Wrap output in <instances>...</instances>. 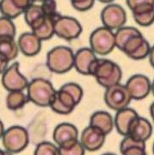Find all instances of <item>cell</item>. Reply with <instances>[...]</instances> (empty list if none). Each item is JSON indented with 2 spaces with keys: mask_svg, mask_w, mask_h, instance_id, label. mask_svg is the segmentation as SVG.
<instances>
[{
  "mask_svg": "<svg viewBox=\"0 0 154 155\" xmlns=\"http://www.w3.org/2000/svg\"><path fill=\"white\" fill-rule=\"evenodd\" d=\"M90 75L94 76L97 82L104 88L120 83L123 72L117 64L104 58H96L91 68Z\"/></svg>",
  "mask_w": 154,
  "mask_h": 155,
  "instance_id": "1",
  "label": "cell"
},
{
  "mask_svg": "<svg viewBox=\"0 0 154 155\" xmlns=\"http://www.w3.org/2000/svg\"><path fill=\"white\" fill-rule=\"evenodd\" d=\"M75 54L70 47L56 46L48 52L46 65L48 69L56 74H64L74 67Z\"/></svg>",
  "mask_w": 154,
  "mask_h": 155,
  "instance_id": "2",
  "label": "cell"
},
{
  "mask_svg": "<svg viewBox=\"0 0 154 155\" xmlns=\"http://www.w3.org/2000/svg\"><path fill=\"white\" fill-rule=\"evenodd\" d=\"M27 88L30 101L40 107L50 106L57 92L52 83L43 78L32 80Z\"/></svg>",
  "mask_w": 154,
  "mask_h": 155,
  "instance_id": "3",
  "label": "cell"
},
{
  "mask_svg": "<svg viewBox=\"0 0 154 155\" xmlns=\"http://www.w3.org/2000/svg\"><path fill=\"white\" fill-rule=\"evenodd\" d=\"M29 135L21 126H12L6 130L2 136V143L8 153H17L28 145Z\"/></svg>",
  "mask_w": 154,
  "mask_h": 155,
  "instance_id": "4",
  "label": "cell"
},
{
  "mask_svg": "<svg viewBox=\"0 0 154 155\" xmlns=\"http://www.w3.org/2000/svg\"><path fill=\"white\" fill-rule=\"evenodd\" d=\"M90 46L95 53L107 55L116 47V38L113 30L106 27L95 29L90 36Z\"/></svg>",
  "mask_w": 154,
  "mask_h": 155,
  "instance_id": "5",
  "label": "cell"
},
{
  "mask_svg": "<svg viewBox=\"0 0 154 155\" xmlns=\"http://www.w3.org/2000/svg\"><path fill=\"white\" fill-rule=\"evenodd\" d=\"M104 102L106 105L114 110H120L127 108L133 100L126 85L117 83L105 88Z\"/></svg>",
  "mask_w": 154,
  "mask_h": 155,
  "instance_id": "6",
  "label": "cell"
},
{
  "mask_svg": "<svg viewBox=\"0 0 154 155\" xmlns=\"http://www.w3.org/2000/svg\"><path fill=\"white\" fill-rule=\"evenodd\" d=\"M55 35L65 40H73L79 38L82 27L74 17L59 15L54 21Z\"/></svg>",
  "mask_w": 154,
  "mask_h": 155,
  "instance_id": "7",
  "label": "cell"
},
{
  "mask_svg": "<svg viewBox=\"0 0 154 155\" xmlns=\"http://www.w3.org/2000/svg\"><path fill=\"white\" fill-rule=\"evenodd\" d=\"M101 21L103 25L110 29H118L126 23L127 13L121 5L109 4L101 12Z\"/></svg>",
  "mask_w": 154,
  "mask_h": 155,
  "instance_id": "8",
  "label": "cell"
},
{
  "mask_svg": "<svg viewBox=\"0 0 154 155\" xmlns=\"http://www.w3.org/2000/svg\"><path fill=\"white\" fill-rule=\"evenodd\" d=\"M2 84L6 90L23 91L28 86V81L20 72L19 63H14L7 68L2 75Z\"/></svg>",
  "mask_w": 154,
  "mask_h": 155,
  "instance_id": "9",
  "label": "cell"
},
{
  "mask_svg": "<svg viewBox=\"0 0 154 155\" xmlns=\"http://www.w3.org/2000/svg\"><path fill=\"white\" fill-rule=\"evenodd\" d=\"M151 46L142 34L131 37L123 45L122 51L134 60H141L149 56Z\"/></svg>",
  "mask_w": 154,
  "mask_h": 155,
  "instance_id": "10",
  "label": "cell"
},
{
  "mask_svg": "<svg viewBox=\"0 0 154 155\" xmlns=\"http://www.w3.org/2000/svg\"><path fill=\"white\" fill-rule=\"evenodd\" d=\"M78 105L74 96L70 92L61 87L56 92L54 99L51 103L50 107L55 112L61 115H68L71 113Z\"/></svg>",
  "mask_w": 154,
  "mask_h": 155,
  "instance_id": "11",
  "label": "cell"
},
{
  "mask_svg": "<svg viewBox=\"0 0 154 155\" xmlns=\"http://www.w3.org/2000/svg\"><path fill=\"white\" fill-rule=\"evenodd\" d=\"M106 135L99 128L89 125L80 135V142L86 150L94 152L100 149L104 145Z\"/></svg>",
  "mask_w": 154,
  "mask_h": 155,
  "instance_id": "12",
  "label": "cell"
},
{
  "mask_svg": "<svg viewBox=\"0 0 154 155\" xmlns=\"http://www.w3.org/2000/svg\"><path fill=\"white\" fill-rule=\"evenodd\" d=\"M126 87L133 100H140L145 99L149 94L152 89V84L149 78L144 75H134L129 78Z\"/></svg>",
  "mask_w": 154,
  "mask_h": 155,
  "instance_id": "13",
  "label": "cell"
},
{
  "mask_svg": "<svg viewBox=\"0 0 154 155\" xmlns=\"http://www.w3.org/2000/svg\"><path fill=\"white\" fill-rule=\"evenodd\" d=\"M97 57L91 48H81L75 54L74 67L80 74L90 75L91 68Z\"/></svg>",
  "mask_w": 154,
  "mask_h": 155,
  "instance_id": "14",
  "label": "cell"
},
{
  "mask_svg": "<svg viewBox=\"0 0 154 155\" xmlns=\"http://www.w3.org/2000/svg\"><path fill=\"white\" fill-rule=\"evenodd\" d=\"M41 41L40 38L33 32L24 33L18 39V46L20 51L28 57H34L40 53L41 50Z\"/></svg>",
  "mask_w": 154,
  "mask_h": 155,
  "instance_id": "15",
  "label": "cell"
},
{
  "mask_svg": "<svg viewBox=\"0 0 154 155\" xmlns=\"http://www.w3.org/2000/svg\"><path fill=\"white\" fill-rule=\"evenodd\" d=\"M152 134V125L146 118L137 117L129 128V135L137 140L146 141Z\"/></svg>",
  "mask_w": 154,
  "mask_h": 155,
  "instance_id": "16",
  "label": "cell"
},
{
  "mask_svg": "<svg viewBox=\"0 0 154 155\" xmlns=\"http://www.w3.org/2000/svg\"><path fill=\"white\" fill-rule=\"evenodd\" d=\"M139 117L136 110L131 108H124L123 110H117L114 119L115 127L120 135L126 136L129 135V128L134 120Z\"/></svg>",
  "mask_w": 154,
  "mask_h": 155,
  "instance_id": "17",
  "label": "cell"
},
{
  "mask_svg": "<svg viewBox=\"0 0 154 155\" xmlns=\"http://www.w3.org/2000/svg\"><path fill=\"white\" fill-rule=\"evenodd\" d=\"M131 10L134 20L139 26L149 27L154 23V4L138 5Z\"/></svg>",
  "mask_w": 154,
  "mask_h": 155,
  "instance_id": "18",
  "label": "cell"
},
{
  "mask_svg": "<svg viewBox=\"0 0 154 155\" xmlns=\"http://www.w3.org/2000/svg\"><path fill=\"white\" fill-rule=\"evenodd\" d=\"M79 132L75 125L69 123H64L57 125L53 131V140L57 146L65 141L73 139H78Z\"/></svg>",
  "mask_w": 154,
  "mask_h": 155,
  "instance_id": "19",
  "label": "cell"
},
{
  "mask_svg": "<svg viewBox=\"0 0 154 155\" xmlns=\"http://www.w3.org/2000/svg\"><path fill=\"white\" fill-rule=\"evenodd\" d=\"M90 125L99 128L105 135H109L115 127V123L112 116L109 112L100 110L91 116Z\"/></svg>",
  "mask_w": 154,
  "mask_h": 155,
  "instance_id": "20",
  "label": "cell"
},
{
  "mask_svg": "<svg viewBox=\"0 0 154 155\" xmlns=\"http://www.w3.org/2000/svg\"><path fill=\"white\" fill-rule=\"evenodd\" d=\"M120 152L125 155H144L146 154V141L137 140L126 135L121 142Z\"/></svg>",
  "mask_w": 154,
  "mask_h": 155,
  "instance_id": "21",
  "label": "cell"
},
{
  "mask_svg": "<svg viewBox=\"0 0 154 155\" xmlns=\"http://www.w3.org/2000/svg\"><path fill=\"white\" fill-rule=\"evenodd\" d=\"M58 15H59V14L56 15V16H47L46 15L38 25L34 27L31 30L35 35H37L42 41L43 40H50L51 38L55 35L54 21L55 19Z\"/></svg>",
  "mask_w": 154,
  "mask_h": 155,
  "instance_id": "22",
  "label": "cell"
},
{
  "mask_svg": "<svg viewBox=\"0 0 154 155\" xmlns=\"http://www.w3.org/2000/svg\"><path fill=\"white\" fill-rule=\"evenodd\" d=\"M18 43L15 42L14 37L1 36L0 37V54L5 56L9 60L12 61L17 58L19 54Z\"/></svg>",
  "mask_w": 154,
  "mask_h": 155,
  "instance_id": "23",
  "label": "cell"
},
{
  "mask_svg": "<svg viewBox=\"0 0 154 155\" xmlns=\"http://www.w3.org/2000/svg\"><path fill=\"white\" fill-rule=\"evenodd\" d=\"M29 98L23 91H11L6 97V105L9 110L21 109L29 102Z\"/></svg>",
  "mask_w": 154,
  "mask_h": 155,
  "instance_id": "24",
  "label": "cell"
},
{
  "mask_svg": "<svg viewBox=\"0 0 154 155\" xmlns=\"http://www.w3.org/2000/svg\"><path fill=\"white\" fill-rule=\"evenodd\" d=\"M45 17L41 5H32L24 11V19L30 28H34Z\"/></svg>",
  "mask_w": 154,
  "mask_h": 155,
  "instance_id": "25",
  "label": "cell"
},
{
  "mask_svg": "<svg viewBox=\"0 0 154 155\" xmlns=\"http://www.w3.org/2000/svg\"><path fill=\"white\" fill-rule=\"evenodd\" d=\"M141 34L139 29L134 27H122L115 33L116 38V47L122 51L123 45L128 40L134 35Z\"/></svg>",
  "mask_w": 154,
  "mask_h": 155,
  "instance_id": "26",
  "label": "cell"
},
{
  "mask_svg": "<svg viewBox=\"0 0 154 155\" xmlns=\"http://www.w3.org/2000/svg\"><path fill=\"white\" fill-rule=\"evenodd\" d=\"M59 153L61 155H82L86 149L78 139H73L65 141L58 146Z\"/></svg>",
  "mask_w": 154,
  "mask_h": 155,
  "instance_id": "27",
  "label": "cell"
},
{
  "mask_svg": "<svg viewBox=\"0 0 154 155\" xmlns=\"http://www.w3.org/2000/svg\"><path fill=\"white\" fill-rule=\"evenodd\" d=\"M0 12L4 16L10 19H15L23 12L15 7L11 0H1L0 1Z\"/></svg>",
  "mask_w": 154,
  "mask_h": 155,
  "instance_id": "28",
  "label": "cell"
},
{
  "mask_svg": "<svg viewBox=\"0 0 154 155\" xmlns=\"http://www.w3.org/2000/svg\"><path fill=\"white\" fill-rule=\"evenodd\" d=\"M1 36H15V27L10 18L6 16L0 17V37Z\"/></svg>",
  "mask_w": 154,
  "mask_h": 155,
  "instance_id": "29",
  "label": "cell"
},
{
  "mask_svg": "<svg viewBox=\"0 0 154 155\" xmlns=\"http://www.w3.org/2000/svg\"><path fill=\"white\" fill-rule=\"evenodd\" d=\"M34 154L44 155V154H60L58 146L54 145L51 142L44 141L38 144L34 151Z\"/></svg>",
  "mask_w": 154,
  "mask_h": 155,
  "instance_id": "30",
  "label": "cell"
},
{
  "mask_svg": "<svg viewBox=\"0 0 154 155\" xmlns=\"http://www.w3.org/2000/svg\"><path fill=\"white\" fill-rule=\"evenodd\" d=\"M62 87L68 92H70V94L74 96V98L77 101V103L79 104L81 99H82V97H83V90H82L80 86L76 84V83H74V82H70V83L64 84Z\"/></svg>",
  "mask_w": 154,
  "mask_h": 155,
  "instance_id": "31",
  "label": "cell"
},
{
  "mask_svg": "<svg viewBox=\"0 0 154 155\" xmlns=\"http://www.w3.org/2000/svg\"><path fill=\"white\" fill-rule=\"evenodd\" d=\"M41 7L45 15L47 16H56L58 15L57 5L56 0H45L41 3Z\"/></svg>",
  "mask_w": 154,
  "mask_h": 155,
  "instance_id": "32",
  "label": "cell"
},
{
  "mask_svg": "<svg viewBox=\"0 0 154 155\" xmlns=\"http://www.w3.org/2000/svg\"><path fill=\"white\" fill-rule=\"evenodd\" d=\"M73 8L78 11H87L93 8L95 0H70Z\"/></svg>",
  "mask_w": 154,
  "mask_h": 155,
  "instance_id": "33",
  "label": "cell"
},
{
  "mask_svg": "<svg viewBox=\"0 0 154 155\" xmlns=\"http://www.w3.org/2000/svg\"><path fill=\"white\" fill-rule=\"evenodd\" d=\"M11 1L15 5V7L19 9L21 11H22L23 13L29 6L35 3V0H11Z\"/></svg>",
  "mask_w": 154,
  "mask_h": 155,
  "instance_id": "34",
  "label": "cell"
},
{
  "mask_svg": "<svg viewBox=\"0 0 154 155\" xmlns=\"http://www.w3.org/2000/svg\"><path fill=\"white\" fill-rule=\"evenodd\" d=\"M126 2L130 10H133L138 5L144 4H154V0H126Z\"/></svg>",
  "mask_w": 154,
  "mask_h": 155,
  "instance_id": "35",
  "label": "cell"
},
{
  "mask_svg": "<svg viewBox=\"0 0 154 155\" xmlns=\"http://www.w3.org/2000/svg\"><path fill=\"white\" fill-rule=\"evenodd\" d=\"M9 63H10V60L7 58L0 54V74H3L5 70H7Z\"/></svg>",
  "mask_w": 154,
  "mask_h": 155,
  "instance_id": "36",
  "label": "cell"
},
{
  "mask_svg": "<svg viewBox=\"0 0 154 155\" xmlns=\"http://www.w3.org/2000/svg\"><path fill=\"white\" fill-rule=\"evenodd\" d=\"M148 57H149L150 64L154 68V45L152 47H151V50H150V53Z\"/></svg>",
  "mask_w": 154,
  "mask_h": 155,
  "instance_id": "37",
  "label": "cell"
},
{
  "mask_svg": "<svg viewBox=\"0 0 154 155\" xmlns=\"http://www.w3.org/2000/svg\"><path fill=\"white\" fill-rule=\"evenodd\" d=\"M5 126H4V124L2 123V121L0 120V138H2V136L5 133Z\"/></svg>",
  "mask_w": 154,
  "mask_h": 155,
  "instance_id": "38",
  "label": "cell"
},
{
  "mask_svg": "<svg viewBox=\"0 0 154 155\" xmlns=\"http://www.w3.org/2000/svg\"><path fill=\"white\" fill-rule=\"evenodd\" d=\"M100 1L101 3H104V4H110V3H112L114 0H99Z\"/></svg>",
  "mask_w": 154,
  "mask_h": 155,
  "instance_id": "39",
  "label": "cell"
},
{
  "mask_svg": "<svg viewBox=\"0 0 154 155\" xmlns=\"http://www.w3.org/2000/svg\"><path fill=\"white\" fill-rule=\"evenodd\" d=\"M151 91L152 92V94L154 95V80L152 81V89H151Z\"/></svg>",
  "mask_w": 154,
  "mask_h": 155,
  "instance_id": "40",
  "label": "cell"
},
{
  "mask_svg": "<svg viewBox=\"0 0 154 155\" xmlns=\"http://www.w3.org/2000/svg\"><path fill=\"white\" fill-rule=\"evenodd\" d=\"M5 152L4 150H1V149H0V154H5Z\"/></svg>",
  "mask_w": 154,
  "mask_h": 155,
  "instance_id": "41",
  "label": "cell"
},
{
  "mask_svg": "<svg viewBox=\"0 0 154 155\" xmlns=\"http://www.w3.org/2000/svg\"><path fill=\"white\" fill-rule=\"evenodd\" d=\"M43 1H45V0H35V2H40V3H42Z\"/></svg>",
  "mask_w": 154,
  "mask_h": 155,
  "instance_id": "42",
  "label": "cell"
},
{
  "mask_svg": "<svg viewBox=\"0 0 154 155\" xmlns=\"http://www.w3.org/2000/svg\"><path fill=\"white\" fill-rule=\"evenodd\" d=\"M152 151H153V153H154V143H153V148H152Z\"/></svg>",
  "mask_w": 154,
  "mask_h": 155,
  "instance_id": "43",
  "label": "cell"
}]
</instances>
